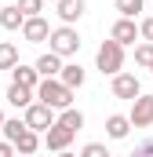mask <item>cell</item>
<instances>
[{"label": "cell", "mask_w": 153, "mask_h": 157, "mask_svg": "<svg viewBox=\"0 0 153 157\" xmlns=\"http://www.w3.org/2000/svg\"><path fill=\"white\" fill-rule=\"evenodd\" d=\"M37 99L44 106H51V110H69L73 106V88H66L58 77H47V80H40Z\"/></svg>", "instance_id": "cell-1"}, {"label": "cell", "mask_w": 153, "mask_h": 157, "mask_svg": "<svg viewBox=\"0 0 153 157\" xmlns=\"http://www.w3.org/2000/svg\"><path fill=\"white\" fill-rule=\"evenodd\" d=\"M95 62H99V70H102V73L117 77V73H120V66H124V44H117V40L110 37L106 44H102V48H99Z\"/></svg>", "instance_id": "cell-2"}, {"label": "cell", "mask_w": 153, "mask_h": 157, "mask_svg": "<svg viewBox=\"0 0 153 157\" xmlns=\"http://www.w3.org/2000/svg\"><path fill=\"white\" fill-rule=\"evenodd\" d=\"M51 51H55L58 59H66V55H76V51H80V37H76L73 26H58V29H51Z\"/></svg>", "instance_id": "cell-3"}, {"label": "cell", "mask_w": 153, "mask_h": 157, "mask_svg": "<svg viewBox=\"0 0 153 157\" xmlns=\"http://www.w3.org/2000/svg\"><path fill=\"white\" fill-rule=\"evenodd\" d=\"M55 110L51 106H44V102H33L29 110H26V124L33 128V132H47V128H55Z\"/></svg>", "instance_id": "cell-4"}, {"label": "cell", "mask_w": 153, "mask_h": 157, "mask_svg": "<svg viewBox=\"0 0 153 157\" xmlns=\"http://www.w3.org/2000/svg\"><path fill=\"white\" fill-rule=\"evenodd\" d=\"M113 95L117 99H128V102H135L139 95H142V84L135 73H117L113 77Z\"/></svg>", "instance_id": "cell-5"}, {"label": "cell", "mask_w": 153, "mask_h": 157, "mask_svg": "<svg viewBox=\"0 0 153 157\" xmlns=\"http://www.w3.org/2000/svg\"><path fill=\"white\" fill-rule=\"evenodd\" d=\"M131 128H150L153 124V95H139L131 102Z\"/></svg>", "instance_id": "cell-6"}, {"label": "cell", "mask_w": 153, "mask_h": 157, "mask_svg": "<svg viewBox=\"0 0 153 157\" xmlns=\"http://www.w3.org/2000/svg\"><path fill=\"white\" fill-rule=\"evenodd\" d=\"M73 135H76V132H73V128H66L62 121H55V128H47V132H44V139H47V150H58V154H62V150L73 143Z\"/></svg>", "instance_id": "cell-7"}, {"label": "cell", "mask_w": 153, "mask_h": 157, "mask_svg": "<svg viewBox=\"0 0 153 157\" xmlns=\"http://www.w3.org/2000/svg\"><path fill=\"white\" fill-rule=\"evenodd\" d=\"M22 37L29 40V44H40V40H51V29H47V22L44 18H26V26H22Z\"/></svg>", "instance_id": "cell-8"}, {"label": "cell", "mask_w": 153, "mask_h": 157, "mask_svg": "<svg viewBox=\"0 0 153 157\" xmlns=\"http://www.w3.org/2000/svg\"><path fill=\"white\" fill-rule=\"evenodd\" d=\"M110 37L117 40V44H131V40L139 37V26H135V18H117L113 29H110Z\"/></svg>", "instance_id": "cell-9"}, {"label": "cell", "mask_w": 153, "mask_h": 157, "mask_svg": "<svg viewBox=\"0 0 153 157\" xmlns=\"http://www.w3.org/2000/svg\"><path fill=\"white\" fill-rule=\"evenodd\" d=\"M11 77H15V84H22V88H29V91L40 88V80H44V77L37 73V66H22V62L11 70Z\"/></svg>", "instance_id": "cell-10"}, {"label": "cell", "mask_w": 153, "mask_h": 157, "mask_svg": "<svg viewBox=\"0 0 153 157\" xmlns=\"http://www.w3.org/2000/svg\"><path fill=\"white\" fill-rule=\"evenodd\" d=\"M37 73H40L44 80H47V77H58V73H62V59H58L55 51L40 55V59H37Z\"/></svg>", "instance_id": "cell-11"}, {"label": "cell", "mask_w": 153, "mask_h": 157, "mask_svg": "<svg viewBox=\"0 0 153 157\" xmlns=\"http://www.w3.org/2000/svg\"><path fill=\"white\" fill-rule=\"evenodd\" d=\"M128 132H131V117H120V113L106 117V135L110 139H128Z\"/></svg>", "instance_id": "cell-12"}, {"label": "cell", "mask_w": 153, "mask_h": 157, "mask_svg": "<svg viewBox=\"0 0 153 157\" xmlns=\"http://www.w3.org/2000/svg\"><path fill=\"white\" fill-rule=\"evenodd\" d=\"M7 102L18 106V110H29V106H33V91L22 88V84H11V88H7Z\"/></svg>", "instance_id": "cell-13"}, {"label": "cell", "mask_w": 153, "mask_h": 157, "mask_svg": "<svg viewBox=\"0 0 153 157\" xmlns=\"http://www.w3.org/2000/svg\"><path fill=\"white\" fill-rule=\"evenodd\" d=\"M84 15V0H58V18L69 26V22H76Z\"/></svg>", "instance_id": "cell-14"}, {"label": "cell", "mask_w": 153, "mask_h": 157, "mask_svg": "<svg viewBox=\"0 0 153 157\" xmlns=\"http://www.w3.org/2000/svg\"><path fill=\"white\" fill-rule=\"evenodd\" d=\"M0 26L4 29H22L26 26V15L18 11V4L15 7H0Z\"/></svg>", "instance_id": "cell-15"}, {"label": "cell", "mask_w": 153, "mask_h": 157, "mask_svg": "<svg viewBox=\"0 0 153 157\" xmlns=\"http://www.w3.org/2000/svg\"><path fill=\"white\" fill-rule=\"evenodd\" d=\"M58 80L66 84V88H80L84 84V70H80V62H69V66H62V73H58Z\"/></svg>", "instance_id": "cell-16"}, {"label": "cell", "mask_w": 153, "mask_h": 157, "mask_svg": "<svg viewBox=\"0 0 153 157\" xmlns=\"http://www.w3.org/2000/svg\"><path fill=\"white\" fill-rule=\"evenodd\" d=\"M15 146H18V154H26V157H29V154H37V146H40L37 132H33V128H26V132L15 139Z\"/></svg>", "instance_id": "cell-17"}, {"label": "cell", "mask_w": 153, "mask_h": 157, "mask_svg": "<svg viewBox=\"0 0 153 157\" xmlns=\"http://www.w3.org/2000/svg\"><path fill=\"white\" fill-rule=\"evenodd\" d=\"M15 66H18V48L4 40L0 44V70H15Z\"/></svg>", "instance_id": "cell-18"}, {"label": "cell", "mask_w": 153, "mask_h": 157, "mask_svg": "<svg viewBox=\"0 0 153 157\" xmlns=\"http://www.w3.org/2000/svg\"><path fill=\"white\" fill-rule=\"evenodd\" d=\"M62 124H66V128H73V132H80V128H84V113H80V110H73V106H69V110H62Z\"/></svg>", "instance_id": "cell-19"}, {"label": "cell", "mask_w": 153, "mask_h": 157, "mask_svg": "<svg viewBox=\"0 0 153 157\" xmlns=\"http://www.w3.org/2000/svg\"><path fill=\"white\" fill-rule=\"evenodd\" d=\"M26 128H29V124H26V121H18V117H15V121H4V139H7V143H15Z\"/></svg>", "instance_id": "cell-20"}, {"label": "cell", "mask_w": 153, "mask_h": 157, "mask_svg": "<svg viewBox=\"0 0 153 157\" xmlns=\"http://www.w3.org/2000/svg\"><path fill=\"white\" fill-rule=\"evenodd\" d=\"M117 11H120V18H135L142 11V0H117Z\"/></svg>", "instance_id": "cell-21"}, {"label": "cell", "mask_w": 153, "mask_h": 157, "mask_svg": "<svg viewBox=\"0 0 153 157\" xmlns=\"http://www.w3.org/2000/svg\"><path fill=\"white\" fill-rule=\"evenodd\" d=\"M135 62H139V66H150V70H153V44H150V40L135 48Z\"/></svg>", "instance_id": "cell-22"}, {"label": "cell", "mask_w": 153, "mask_h": 157, "mask_svg": "<svg viewBox=\"0 0 153 157\" xmlns=\"http://www.w3.org/2000/svg\"><path fill=\"white\" fill-rule=\"evenodd\" d=\"M18 11H22L26 18H37L40 11H44V0H18Z\"/></svg>", "instance_id": "cell-23"}, {"label": "cell", "mask_w": 153, "mask_h": 157, "mask_svg": "<svg viewBox=\"0 0 153 157\" xmlns=\"http://www.w3.org/2000/svg\"><path fill=\"white\" fill-rule=\"evenodd\" d=\"M80 157H110V150H106L102 143H88V146L80 150Z\"/></svg>", "instance_id": "cell-24"}, {"label": "cell", "mask_w": 153, "mask_h": 157, "mask_svg": "<svg viewBox=\"0 0 153 157\" xmlns=\"http://www.w3.org/2000/svg\"><path fill=\"white\" fill-rule=\"evenodd\" d=\"M131 157H153V139H142V143L131 150Z\"/></svg>", "instance_id": "cell-25"}, {"label": "cell", "mask_w": 153, "mask_h": 157, "mask_svg": "<svg viewBox=\"0 0 153 157\" xmlns=\"http://www.w3.org/2000/svg\"><path fill=\"white\" fill-rule=\"evenodd\" d=\"M139 33H142V37H146V40L153 44V15H150V18H142V26H139Z\"/></svg>", "instance_id": "cell-26"}, {"label": "cell", "mask_w": 153, "mask_h": 157, "mask_svg": "<svg viewBox=\"0 0 153 157\" xmlns=\"http://www.w3.org/2000/svg\"><path fill=\"white\" fill-rule=\"evenodd\" d=\"M11 146H15V143H0V157H15V154H11Z\"/></svg>", "instance_id": "cell-27"}, {"label": "cell", "mask_w": 153, "mask_h": 157, "mask_svg": "<svg viewBox=\"0 0 153 157\" xmlns=\"http://www.w3.org/2000/svg\"><path fill=\"white\" fill-rule=\"evenodd\" d=\"M58 157H76V154H66V150H62V154H58Z\"/></svg>", "instance_id": "cell-28"}, {"label": "cell", "mask_w": 153, "mask_h": 157, "mask_svg": "<svg viewBox=\"0 0 153 157\" xmlns=\"http://www.w3.org/2000/svg\"><path fill=\"white\" fill-rule=\"evenodd\" d=\"M0 128H4V110H0Z\"/></svg>", "instance_id": "cell-29"}]
</instances>
